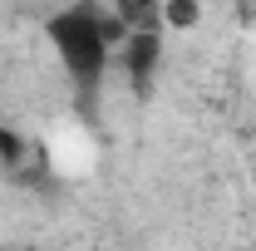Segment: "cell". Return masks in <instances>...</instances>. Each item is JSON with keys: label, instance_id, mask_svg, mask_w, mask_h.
I'll use <instances>...</instances> for the list:
<instances>
[{"label": "cell", "instance_id": "8992f818", "mask_svg": "<svg viewBox=\"0 0 256 251\" xmlns=\"http://www.w3.org/2000/svg\"><path fill=\"white\" fill-rule=\"evenodd\" d=\"M0 251H34V246H0Z\"/></svg>", "mask_w": 256, "mask_h": 251}, {"label": "cell", "instance_id": "6da1fadb", "mask_svg": "<svg viewBox=\"0 0 256 251\" xmlns=\"http://www.w3.org/2000/svg\"><path fill=\"white\" fill-rule=\"evenodd\" d=\"M44 34H50V44L60 54L69 84L79 89V98H89L104 84V69H108V54H114V44L104 40V10L79 0V5H69L60 15H50Z\"/></svg>", "mask_w": 256, "mask_h": 251}, {"label": "cell", "instance_id": "277c9868", "mask_svg": "<svg viewBox=\"0 0 256 251\" xmlns=\"http://www.w3.org/2000/svg\"><path fill=\"white\" fill-rule=\"evenodd\" d=\"M202 20V0H162V30H192Z\"/></svg>", "mask_w": 256, "mask_h": 251}, {"label": "cell", "instance_id": "3957f363", "mask_svg": "<svg viewBox=\"0 0 256 251\" xmlns=\"http://www.w3.org/2000/svg\"><path fill=\"white\" fill-rule=\"evenodd\" d=\"M128 30H162V0H108Z\"/></svg>", "mask_w": 256, "mask_h": 251}, {"label": "cell", "instance_id": "5b68a950", "mask_svg": "<svg viewBox=\"0 0 256 251\" xmlns=\"http://www.w3.org/2000/svg\"><path fill=\"white\" fill-rule=\"evenodd\" d=\"M0 162H5V168H20V162H25V138H20L15 128H0Z\"/></svg>", "mask_w": 256, "mask_h": 251}, {"label": "cell", "instance_id": "7a4b0ae2", "mask_svg": "<svg viewBox=\"0 0 256 251\" xmlns=\"http://www.w3.org/2000/svg\"><path fill=\"white\" fill-rule=\"evenodd\" d=\"M118 64L128 69V84L133 94L148 98L153 94V74H158V60H162V30H128V40L114 50Z\"/></svg>", "mask_w": 256, "mask_h": 251}]
</instances>
